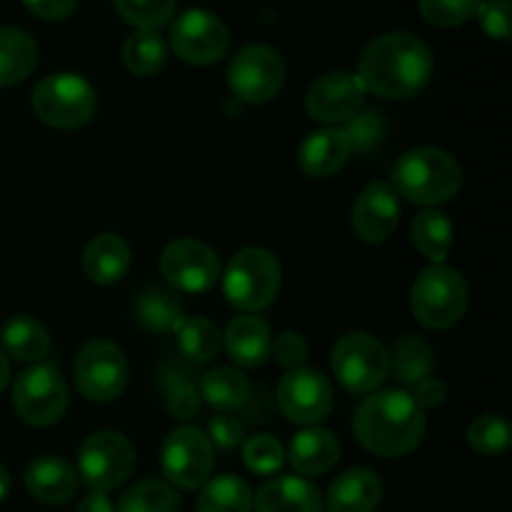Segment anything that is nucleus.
Instances as JSON below:
<instances>
[{"label": "nucleus", "instance_id": "obj_1", "mask_svg": "<svg viewBox=\"0 0 512 512\" xmlns=\"http://www.w3.org/2000/svg\"><path fill=\"white\" fill-rule=\"evenodd\" d=\"M433 53L413 33H385L365 48L358 65V78L365 93L388 100L413 98L433 75Z\"/></svg>", "mask_w": 512, "mask_h": 512}, {"label": "nucleus", "instance_id": "obj_2", "mask_svg": "<svg viewBox=\"0 0 512 512\" xmlns=\"http://www.w3.org/2000/svg\"><path fill=\"white\" fill-rule=\"evenodd\" d=\"M358 443L380 458H400L423 443L425 415L405 390H378L358 405L353 418Z\"/></svg>", "mask_w": 512, "mask_h": 512}, {"label": "nucleus", "instance_id": "obj_3", "mask_svg": "<svg viewBox=\"0 0 512 512\" xmlns=\"http://www.w3.org/2000/svg\"><path fill=\"white\" fill-rule=\"evenodd\" d=\"M463 170L458 160L440 148H413L400 155L393 168V190L410 203L438 205L458 195Z\"/></svg>", "mask_w": 512, "mask_h": 512}, {"label": "nucleus", "instance_id": "obj_4", "mask_svg": "<svg viewBox=\"0 0 512 512\" xmlns=\"http://www.w3.org/2000/svg\"><path fill=\"white\" fill-rule=\"evenodd\" d=\"M468 283L448 265H430L418 275L410 293V308L420 325L430 330H448L468 310Z\"/></svg>", "mask_w": 512, "mask_h": 512}, {"label": "nucleus", "instance_id": "obj_5", "mask_svg": "<svg viewBox=\"0 0 512 512\" xmlns=\"http://www.w3.org/2000/svg\"><path fill=\"white\" fill-rule=\"evenodd\" d=\"M280 263L263 248H245L228 263L223 275L225 298L243 313L268 308L280 290Z\"/></svg>", "mask_w": 512, "mask_h": 512}, {"label": "nucleus", "instance_id": "obj_6", "mask_svg": "<svg viewBox=\"0 0 512 512\" xmlns=\"http://www.w3.org/2000/svg\"><path fill=\"white\" fill-rule=\"evenodd\" d=\"M98 108L95 88L75 73H55L40 80L33 90V110L45 125L75 130L88 123Z\"/></svg>", "mask_w": 512, "mask_h": 512}, {"label": "nucleus", "instance_id": "obj_7", "mask_svg": "<svg viewBox=\"0 0 512 512\" xmlns=\"http://www.w3.org/2000/svg\"><path fill=\"white\" fill-rule=\"evenodd\" d=\"M333 373L345 390L370 395L390 375V353L368 333H348L333 348Z\"/></svg>", "mask_w": 512, "mask_h": 512}, {"label": "nucleus", "instance_id": "obj_8", "mask_svg": "<svg viewBox=\"0 0 512 512\" xmlns=\"http://www.w3.org/2000/svg\"><path fill=\"white\" fill-rule=\"evenodd\" d=\"M15 413L33 428H50L68 410V385L55 365L40 363L23 370L13 385Z\"/></svg>", "mask_w": 512, "mask_h": 512}, {"label": "nucleus", "instance_id": "obj_9", "mask_svg": "<svg viewBox=\"0 0 512 512\" xmlns=\"http://www.w3.org/2000/svg\"><path fill=\"white\" fill-rule=\"evenodd\" d=\"M135 468V448L123 433L103 430L80 445L78 475L90 490L108 493L120 488Z\"/></svg>", "mask_w": 512, "mask_h": 512}, {"label": "nucleus", "instance_id": "obj_10", "mask_svg": "<svg viewBox=\"0 0 512 512\" xmlns=\"http://www.w3.org/2000/svg\"><path fill=\"white\" fill-rule=\"evenodd\" d=\"M285 83V63L268 45H245L228 68V85L248 105L270 103Z\"/></svg>", "mask_w": 512, "mask_h": 512}, {"label": "nucleus", "instance_id": "obj_11", "mask_svg": "<svg viewBox=\"0 0 512 512\" xmlns=\"http://www.w3.org/2000/svg\"><path fill=\"white\" fill-rule=\"evenodd\" d=\"M163 475L180 490H195L208 483L213 473V443L203 430L185 425L173 430L163 445Z\"/></svg>", "mask_w": 512, "mask_h": 512}, {"label": "nucleus", "instance_id": "obj_12", "mask_svg": "<svg viewBox=\"0 0 512 512\" xmlns=\"http://www.w3.org/2000/svg\"><path fill=\"white\" fill-rule=\"evenodd\" d=\"M75 385L80 395L93 403H110L128 385V363L118 345L93 340L75 360Z\"/></svg>", "mask_w": 512, "mask_h": 512}, {"label": "nucleus", "instance_id": "obj_13", "mask_svg": "<svg viewBox=\"0 0 512 512\" xmlns=\"http://www.w3.org/2000/svg\"><path fill=\"white\" fill-rule=\"evenodd\" d=\"M175 55L190 65H213L228 53L230 35L223 20L208 10L193 8L180 15L170 28Z\"/></svg>", "mask_w": 512, "mask_h": 512}, {"label": "nucleus", "instance_id": "obj_14", "mask_svg": "<svg viewBox=\"0 0 512 512\" xmlns=\"http://www.w3.org/2000/svg\"><path fill=\"white\" fill-rule=\"evenodd\" d=\"M160 273L183 293H205L218 283L220 263L210 245L195 238H180L165 245L160 255Z\"/></svg>", "mask_w": 512, "mask_h": 512}, {"label": "nucleus", "instance_id": "obj_15", "mask_svg": "<svg viewBox=\"0 0 512 512\" xmlns=\"http://www.w3.org/2000/svg\"><path fill=\"white\" fill-rule=\"evenodd\" d=\"M278 408L290 423L315 425L333 410V388L320 370L303 365L280 380Z\"/></svg>", "mask_w": 512, "mask_h": 512}, {"label": "nucleus", "instance_id": "obj_16", "mask_svg": "<svg viewBox=\"0 0 512 512\" xmlns=\"http://www.w3.org/2000/svg\"><path fill=\"white\" fill-rule=\"evenodd\" d=\"M365 100V88L360 78L348 70H333L315 80L305 95V110L318 123H348L360 113Z\"/></svg>", "mask_w": 512, "mask_h": 512}, {"label": "nucleus", "instance_id": "obj_17", "mask_svg": "<svg viewBox=\"0 0 512 512\" xmlns=\"http://www.w3.org/2000/svg\"><path fill=\"white\" fill-rule=\"evenodd\" d=\"M398 218L400 203L393 185L370 183L368 188L355 198L350 223H353L355 235H358L363 243L378 245L385 243V240L395 233Z\"/></svg>", "mask_w": 512, "mask_h": 512}, {"label": "nucleus", "instance_id": "obj_18", "mask_svg": "<svg viewBox=\"0 0 512 512\" xmlns=\"http://www.w3.org/2000/svg\"><path fill=\"white\" fill-rule=\"evenodd\" d=\"M383 498L380 478L368 468H350L333 480L325 498L328 512H373Z\"/></svg>", "mask_w": 512, "mask_h": 512}, {"label": "nucleus", "instance_id": "obj_19", "mask_svg": "<svg viewBox=\"0 0 512 512\" xmlns=\"http://www.w3.org/2000/svg\"><path fill=\"white\" fill-rule=\"evenodd\" d=\"M25 488L35 500L45 505L68 503L78 490V473L63 458L43 455L25 470Z\"/></svg>", "mask_w": 512, "mask_h": 512}, {"label": "nucleus", "instance_id": "obj_20", "mask_svg": "<svg viewBox=\"0 0 512 512\" xmlns=\"http://www.w3.org/2000/svg\"><path fill=\"white\" fill-rule=\"evenodd\" d=\"M273 335L270 328L255 315H238L230 320L223 335V348L228 350L230 360L240 368H258L270 358Z\"/></svg>", "mask_w": 512, "mask_h": 512}, {"label": "nucleus", "instance_id": "obj_21", "mask_svg": "<svg viewBox=\"0 0 512 512\" xmlns=\"http://www.w3.org/2000/svg\"><path fill=\"white\" fill-rule=\"evenodd\" d=\"M350 158L348 138L340 128H323L310 133L298 150V163L310 178H330Z\"/></svg>", "mask_w": 512, "mask_h": 512}, {"label": "nucleus", "instance_id": "obj_22", "mask_svg": "<svg viewBox=\"0 0 512 512\" xmlns=\"http://www.w3.org/2000/svg\"><path fill=\"white\" fill-rule=\"evenodd\" d=\"M255 512H323L318 488L305 478L268 480L255 495Z\"/></svg>", "mask_w": 512, "mask_h": 512}, {"label": "nucleus", "instance_id": "obj_23", "mask_svg": "<svg viewBox=\"0 0 512 512\" xmlns=\"http://www.w3.org/2000/svg\"><path fill=\"white\" fill-rule=\"evenodd\" d=\"M340 458V443L330 430L305 428L293 438L288 448V460L295 473L325 475Z\"/></svg>", "mask_w": 512, "mask_h": 512}, {"label": "nucleus", "instance_id": "obj_24", "mask_svg": "<svg viewBox=\"0 0 512 512\" xmlns=\"http://www.w3.org/2000/svg\"><path fill=\"white\" fill-rule=\"evenodd\" d=\"M133 263L128 243L115 233H103L88 243L83 253V270L93 283L113 285L125 278Z\"/></svg>", "mask_w": 512, "mask_h": 512}, {"label": "nucleus", "instance_id": "obj_25", "mask_svg": "<svg viewBox=\"0 0 512 512\" xmlns=\"http://www.w3.org/2000/svg\"><path fill=\"white\" fill-rule=\"evenodd\" d=\"M38 65V45L25 30L0 28V88L23 83Z\"/></svg>", "mask_w": 512, "mask_h": 512}, {"label": "nucleus", "instance_id": "obj_26", "mask_svg": "<svg viewBox=\"0 0 512 512\" xmlns=\"http://www.w3.org/2000/svg\"><path fill=\"white\" fill-rule=\"evenodd\" d=\"M200 398L220 413L240 410L250 400V380L235 368H215L200 380Z\"/></svg>", "mask_w": 512, "mask_h": 512}, {"label": "nucleus", "instance_id": "obj_27", "mask_svg": "<svg viewBox=\"0 0 512 512\" xmlns=\"http://www.w3.org/2000/svg\"><path fill=\"white\" fill-rule=\"evenodd\" d=\"M3 348L20 363H38L48 355V330L30 315H15L3 328Z\"/></svg>", "mask_w": 512, "mask_h": 512}, {"label": "nucleus", "instance_id": "obj_28", "mask_svg": "<svg viewBox=\"0 0 512 512\" xmlns=\"http://www.w3.org/2000/svg\"><path fill=\"white\" fill-rule=\"evenodd\" d=\"M410 238H413V245L420 255H425L430 263L440 265L453 248V225H450L448 215L428 208L415 215Z\"/></svg>", "mask_w": 512, "mask_h": 512}, {"label": "nucleus", "instance_id": "obj_29", "mask_svg": "<svg viewBox=\"0 0 512 512\" xmlns=\"http://www.w3.org/2000/svg\"><path fill=\"white\" fill-rule=\"evenodd\" d=\"M433 368V348L420 335H403L395 343L393 355H390V370L403 385L415 388L425 378H433Z\"/></svg>", "mask_w": 512, "mask_h": 512}, {"label": "nucleus", "instance_id": "obj_30", "mask_svg": "<svg viewBox=\"0 0 512 512\" xmlns=\"http://www.w3.org/2000/svg\"><path fill=\"white\" fill-rule=\"evenodd\" d=\"M253 493L238 475H220L205 483L198 498V512H250Z\"/></svg>", "mask_w": 512, "mask_h": 512}, {"label": "nucleus", "instance_id": "obj_31", "mask_svg": "<svg viewBox=\"0 0 512 512\" xmlns=\"http://www.w3.org/2000/svg\"><path fill=\"white\" fill-rule=\"evenodd\" d=\"M178 348L193 363H210L223 350V335L210 320L205 318H183L175 328Z\"/></svg>", "mask_w": 512, "mask_h": 512}, {"label": "nucleus", "instance_id": "obj_32", "mask_svg": "<svg viewBox=\"0 0 512 512\" xmlns=\"http://www.w3.org/2000/svg\"><path fill=\"white\" fill-rule=\"evenodd\" d=\"M168 45L160 38L158 30H135L123 45V63L133 75L148 78L165 65Z\"/></svg>", "mask_w": 512, "mask_h": 512}, {"label": "nucleus", "instance_id": "obj_33", "mask_svg": "<svg viewBox=\"0 0 512 512\" xmlns=\"http://www.w3.org/2000/svg\"><path fill=\"white\" fill-rule=\"evenodd\" d=\"M135 313H138V320L148 330H155V333H170L173 330L175 333V328L183 320V305L165 290L153 288L140 295Z\"/></svg>", "mask_w": 512, "mask_h": 512}, {"label": "nucleus", "instance_id": "obj_34", "mask_svg": "<svg viewBox=\"0 0 512 512\" xmlns=\"http://www.w3.org/2000/svg\"><path fill=\"white\" fill-rule=\"evenodd\" d=\"M180 498L173 485L160 480H143L120 498L115 512H178Z\"/></svg>", "mask_w": 512, "mask_h": 512}, {"label": "nucleus", "instance_id": "obj_35", "mask_svg": "<svg viewBox=\"0 0 512 512\" xmlns=\"http://www.w3.org/2000/svg\"><path fill=\"white\" fill-rule=\"evenodd\" d=\"M470 448L480 455H500L510 445V425L503 415L485 413L468 425Z\"/></svg>", "mask_w": 512, "mask_h": 512}, {"label": "nucleus", "instance_id": "obj_36", "mask_svg": "<svg viewBox=\"0 0 512 512\" xmlns=\"http://www.w3.org/2000/svg\"><path fill=\"white\" fill-rule=\"evenodd\" d=\"M178 0H115V8L125 23L138 30H158L175 13Z\"/></svg>", "mask_w": 512, "mask_h": 512}, {"label": "nucleus", "instance_id": "obj_37", "mask_svg": "<svg viewBox=\"0 0 512 512\" xmlns=\"http://www.w3.org/2000/svg\"><path fill=\"white\" fill-rule=\"evenodd\" d=\"M243 460L253 473L258 475H273L283 468L285 450L278 438L273 435H253L243 443Z\"/></svg>", "mask_w": 512, "mask_h": 512}, {"label": "nucleus", "instance_id": "obj_38", "mask_svg": "<svg viewBox=\"0 0 512 512\" xmlns=\"http://www.w3.org/2000/svg\"><path fill=\"white\" fill-rule=\"evenodd\" d=\"M483 0H420V13L435 28H455L478 13Z\"/></svg>", "mask_w": 512, "mask_h": 512}, {"label": "nucleus", "instance_id": "obj_39", "mask_svg": "<svg viewBox=\"0 0 512 512\" xmlns=\"http://www.w3.org/2000/svg\"><path fill=\"white\" fill-rule=\"evenodd\" d=\"M348 138L350 153H368V150L378 148V143L383 140L385 125L380 113L375 110H365V113H355L353 118L345 123V128H340Z\"/></svg>", "mask_w": 512, "mask_h": 512}, {"label": "nucleus", "instance_id": "obj_40", "mask_svg": "<svg viewBox=\"0 0 512 512\" xmlns=\"http://www.w3.org/2000/svg\"><path fill=\"white\" fill-rule=\"evenodd\" d=\"M478 20L485 35L495 40H510L512 35V5L510 0H483L478 5Z\"/></svg>", "mask_w": 512, "mask_h": 512}, {"label": "nucleus", "instance_id": "obj_41", "mask_svg": "<svg viewBox=\"0 0 512 512\" xmlns=\"http://www.w3.org/2000/svg\"><path fill=\"white\" fill-rule=\"evenodd\" d=\"M165 403L175 418L188 420L200 410V393L190 380L173 378L168 380V388H165Z\"/></svg>", "mask_w": 512, "mask_h": 512}, {"label": "nucleus", "instance_id": "obj_42", "mask_svg": "<svg viewBox=\"0 0 512 512\" xmlns=\"http://www.w3.org/2000/svg\"><path fill=\"white\" fill-rule=\"evenodd\" d=\"M270 353L275 355V360H278L283 368L288 370L303 368L305 360H308V343L303 340V335L290 333L288 330V333H280L278 338L273 340Z\"/></svg>", "mask_w": 512, "mask_h": 512}, {"label": "nucleus", "instance_id": "obj_43", "mask_svg": "<svg viewBox=\"0 0 512 512\" xmlns=\"http://www.w3.org/2000/svg\"><path fill=\"white\" fill-rule=\"evenodd\" d=\"M243 438V425L235 418H230V415H215V418H210L208 440L218 445L220 450H235L243 443Z\"/></svg>", "mask_w": 512, "mask_h": 512}, {"label": "nucleus", "instance_id": "obj_44", "mask_svg": "<svg viewBox=\"0 0 512 512\" xmlns=\"http://www.w3.org/2000/svg\"><path fill=\"white\" fill-rule=\"evenodd\" d=\"M30 13L43 20H63L75 10L78 0H23Z\"/></svg>", "mask_w": 512, "mask_h": 512}, {"label": "nucleus", "instance_id": "obj_45", "mask_svg": "<svg viewBox=\"0 0 512 512\" xmlns=\"http://www.w3.org/2000/svg\"><path fill=\"white\" fill-rule=\"evenodd\" d=\"M413 390H415L413 400L420 405V408H438V405L445 400V393H448L445 385L440 383L438 378H425L423 383L415 385Z\"/></svg>", "mask_w": 512, "mask_h": 512}, {"label": "nucleus", "instance_id": "obj_46", "mask_svg": "<svg viewBox=\"0 0 512 512\" xmlns=\"http://www.w3.org/2000/svg\"><path fill=\"white\" fill-rule=\"evenodd\" d=\"M78 512H115V508H113V503H110L108 493L90 490L88 498H83V503L78 505Z\"/></svg>", "mask_w": 512, "mask_h": 512}, {"label": "nucleus", "instance_id": "obj_47", "mask_svg": "<svg viewBox=\"0 0 512 512\" xmlns=\"http://www.w3.org/2000/svg\"><path fill=\"white\" fill-rule=\"evenodd\" d=\"M8 493H10V473L0 465V503L8 498Z\"/></svg>", "mask_w": 512, "mask_h": 512}, {"label": "nucleus", "instance_id": "obj_48", "mask_svg": "<svg viewBox=\"0 0 512 512\" xmlns=\"http://www.w3.org/2000/svg\"><path fill=\"white\" fill-rule=\"evenodd\" d=\"M10 380V365H8V358L3 355V350H0V390L8 385Z\"/></svg>", "mask_w": 512, "mask_h": 512}]
</instances>
